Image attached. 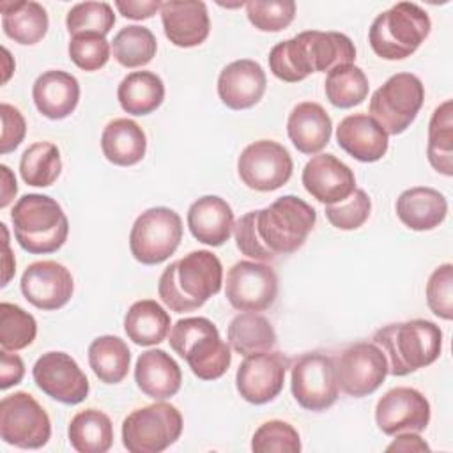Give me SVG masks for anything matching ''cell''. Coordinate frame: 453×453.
<instances>
[{
    "label": "cell",
    "instance_id": "cell-10",
    "mask_svg": "<svg viewBox=\"0 0 453 453\" xmlns=\"http://www.w3.org/2000/svg\"><path fill=\"white\" fill-rule=\"evenodd\" d=\"M180 241V216L168 207H152L134 219L129 234V250L138 262L156 265L170 258Z\"/></svg>",
    "mask_w": 453,
    "mask_h": 453
},
{
    "label": "cell",
    "instance_id": "cell-32",
    "mask_svg": "<svg viewBox=\"0 0 453 453\" xmlns=\"http://www.w3.org/2000/svg\"><path fill=\"white\" fill-rule=\"evenodd\" d=\"M117 99L126 113L149 115L161 106L165 83L156 73L134 71L119 83Z\"/></svg>",
    "mask_w": 453,
    "mask_h": 453
},
{
    "label": "cell",
    "instance_id": "cell-7",
    "mask_svg": "<svg viewBox=\"0 0 453 453\" xmlns=\"http://www.w3.org/2000/svg\"><path fill=\"white\" fill-rule=\"evenodd\" d=\"M430 28L432 23L425 9L412 2H398L373 19L368 42L380 58L403 60L421 46Z\"/></svg>",
    "mask_w": 453,
    "mask_h": 453
},
{
    "label": "cell",
    "instance_id": "cell-46",
    "mask_svg": "<svg viewBox=\"0 0 453 453\" xmlns=\"http://www.w3.org/2000/svg\"><path fill=\"white\" fill-rule=\"evenodd\" d=\"M425 294L426 304L434 315L444 320L453 319V265L449 262L434 269Z\"/></svg>",
    "mask_w": 453,
    "mask_h": 453
},
{
    "label": "cell",
    "instance_id": "cell-5",
    "mask_svg": "<svg viewBox=\"0 0 453 453\" xmlns=\"http://www.w3.org/2000/svg\"><path fill=\"white\" fill-rule=\"evenodd\" d=\"M11 219L18 244L32 255L53 253L67 241V216L60 203L48 195H23L14 203Z\"/></svg>",
    "mask_w": 453,
    "mask_h": 453
},
{
    "label": "cell",
    "instance_id": "cell-24",
    "mask_svg": "<svg viewBox=\"0 0 453 453\" xmlns=\"http://www.w3.org/2000/svg\"><path fill=\"white\" fill-rule=\"evenodd\" d=\"M32 97L41 115L51 120L69 117L80 101V83L65 71L51 69L37 76L32 87Z\"/></svg>",
    "mask_w": 453,
    "mask_h": 453
},
{
    "label": "cell",
    "instance_id": "cell-18",
    "mask_svg": "<svg viewBox=\"0 0 453 453\" xmlns=\"http://www.w3.org/2000/svg\"><path fill=\"white\" fill-rule=\"evenodd\" d=\"M430 421V403L414 388H393L375 405V423L386 435L423 432Z\"/></svg>",
    "mask_w": 453,
    "mask_h": 453
},
{
    "label": "cell",
    "instance_id": "cell-6",
    "mask_svg": "<svg viewBox=\"0 0 453 453\" xmlns=\"http://www.w3.org/2000/svg\"><path fill=\"white\" fill-rule=\"evenodd\" d=\"M168 343L202 380L219 379L232 363L230 347L221 340L218 327L205 317L177 320L170 327Z\"/></svg>",
    "mask_w": 453,
    "mask_h": 453
},
{
    "label": "cell",
    "instance_id": "cell-48",
    "mask_svg": "<svg viewBox=\"0 0 453 453\" xmlns=\"http://www.w3.org/2000/svg\"><path fill=\"white\" fill-rule=\"evenodd\" d=\"M25 375L23 359L18 354H11V350L2 349L0 352V388L9 389L21 382Z\"/></svg>",
    "mask_w": 453,
    "mask_h": 453
},
{
    "label": "cell",
    "instance_id": "cell-41",
    "mask_svg": "<svg viewBox=\"0 0 453 453\" xmlns=\"http://www.w3.org/2000/svg\"><path fill=\"white\" fill-rule=\"evenodd\" d=\"M113 25L115 14L108 2H80L65 16V27L71 37L78 34L106 35Z\"/></svg>",
    "mask_w": 453,
    "mask_h": 453
},
{
    "label": "cell",
    "instance_id": "cell-42",
    "mask_svg": "<svg viewBox=\"0 0 453 453\" xmlns=\"http://www.w3.org/2000/svg\"><path fill=\"white\" fill-rule=\"evenodd\" d=\"M251 449L255 453H297L301 451V439L290 423L269 419L255 430L251 437Z\"/></svg>",
    "mask_w": 453,
    "mask_h": 453
},
{
    "label": "cell",
    "instance_id": "cell-39",
    "mask_svg": "<svg viewBox=\"0 0 453 453\" xmlns=\"http://www.w3.org/2000/svg\"><path fill=\"white\" fill-rule=\"evenodd\" d=\"M60 170V150L51 142H35L21 154L19 173L28 186L48 188L58 179Z\"/></svg>",
    "mask_w": 453,
    "mask_h": 453
},
{
    "label": "cell",
    "instance_id": "cell-40",
    "mask_svg": "<svg viewBox=\"0 0 453 453\" xmlns=\"http://www.w3.org/2000/svg\"><path fill=\"white\" fill-rule=\"evenodd\" d=\"M37 334L34 315L12 303L0 304V345L5 350L16 352L28 347Z\"/></svg>",
    "mask_w": 453,
    "mask_h": 453
},
{
    "label": "cell",
    "instance_id": "cell-4",
    "mask_svg": "<svg viewBox=\"0 0 453 453\" xmlns=\"http://www.w3.org/2000/svg\"><path fill=\"white\" fill-rule=\"evenodd\" d=\"M373 343L388 359V373L403 377L432 365L441 356L442 331L432 320L412 319L377 329Z\"/></svg>",
    "mask_w": 453,
    "mask_h": 453
},
{
    "label": "cell",
    "instance_id": "cell-1",
    "mask_svg": "<svg viewBox=\"0 0 453 453\" xmlns=\"http://www.w3.org/2000/svg\"><path fill=\"white\" fill-rule=\"evenodd\" d=\"M317 219L315 209L296 195H283L271 205L250 211L234 223L239 251L257 262L297 251Z\"/></svg>",
    "mask_w": 453,
    "mask_h": 453
},
{
    "label": "cell",
    "instance_id": "cell-38",
    "mask_svg": "<svg viewBox=\"0 0 453 453\" xmlns=\"http://www.w3.org/2000/svg\"><path fill=\"white\" fill-rule=\"evenodd\" d=\"M157 50L156 35L150 28L142 25H127L120 28L111 41L113 58L122 67H143L147 65Z\"/></svg>",
    "mask_w": 453,
    "mask_h": 453
},
{
    "label": "cell",
    "instance_id": "cell-26",
    "mask_svg": "<svg viewBox=\"0 0 453 453\" xmlns=\"http://www.w3.org/2000/svg\"><path fill=\"white\" fill-rule=\"evenodd\" d=\"M188 226L196 241L207 246H221L232 235L234 211L221 196L205 195L189 205Z\"/></svg>",
    "mask_w": 453,
    "mask_h": 453
},
{
    "label": "cell",
    "instance_id": "cell-37",
    "mask_svg": "<svg viewBox=\"0 0 453 453\" xmlns=\"http://www.w3.org/2000/svg\"><path fill=\"white\" fill-rule=\"evenodd\" d=\"M327 101L336 108H352L361 104L370 90L365 71L354 64H343L331 69L324 83Z\"/></svg>",
    "mask_w": 453,
    "mask_h": 453
},
{
    "label": "cell",
    "instance_id": "cell-19",
    "mask_svg": "<svg viewBox=\"0 0 453 453\" xmlns=\"http://www.w3.org/2000/svg\"><path fill=\"white\" fill-rule=\"evenodd\" d=\"M19 287L30 304L50 311L69 303L74 281L65 265L55 260H39L27 265Z\"/></svg>",
    "mask_w": 453,
    "mask_h": 453
},
{
    "label": "cell",
    "instance_id": "cell-2",
    "mask_svg": "<svg viewBox=\"0 0 453 453\" xmlns=\"http://www.w3.org/2000/svg\"><path fill=\"white\" fill-rule=\"evenodd\" d=\"M354 58L356 46L345 34L306 30L273 46L269 69L278 80L296 83L311 73H329L338 65L352 64Z\"/></svg>",
    "mask_w": 453,
    "mask_h": 453
},
{
    "label": "cell",
    "instance_id": "cell-13",
    "mask_svg": "<svg viewBox=\"0 0 453 453\" xmlns=\"http://www.w3.org/2000/svg\"><path fill=\"white\" fill-rule=\"evenodd\" d=\"M294 163L288 150L273 140H258L244 147L237 159L241 180L255 191H274L285 186L292 175Z\"/></svg>",
    "mask_w": 453,
    "mask_h": 453
},
{
    "label": "cell",
    "instance_id": "cell-27",
    "mask_svg": "<svg viewBox=\"0 0 453 453\" xmlns=\"http://www.w3.org/2000/svg\"><path fill=\"white\" fill-rule=\"evenodd\" d=\"M333 122L327 111L313 101L299 103L287 120V133L294 147L303 154H319L331 140Z\"/></svg>",
    "mask_w": 453,
    "mask_h": 453
},
{
    "label": "cell",
    "instance_id": "cell-16",
    "mask_svg": "<svg viewBox=\"0 0 453 453\" xmlns=\"http://www.w3.org/2000/svg\"><path fill=\"white\" fill-rule=\"evenodd\" d=\"M288 365V357L276 350H260L244 356L235 373L239 395L255 405L274 400L283 389Z\"/></svg>",
    "mask_w": 453,
    "mask_h": 453
},
{
    "label": "cell",
    "instance_id": "cell-51",
    "mask_svg": "<svg viewBox=\"0 0 453 453\" xmlns=\"http://www.w3.org/2000/svg\"><path fill=\"white\" fill-rule=\"evenodd\" d=\"M0 172H2V200H0V207L4 209L14 198V195L18 191V186H16V179L11 173L7 165H0Z\"/></svg>",
    "mask_w": 453,
    "mask_h": 453
},
{
    "label": "cell",
    "instance_id": "cell-47",
    "mask_svg": "<svg viewBox=\"0 0 453 453\" xmlns=\"http://www.w3.org/2000/svg\"><path fill=\"white\" fill-rule=\"evenodd\" d=\"M0 117H2V138H0V152L7 154L12 152L25 138L27 122L21 111L7 103L0 104Z\"/></svg>",
    "mask_w": 453,
    "mask_h": 453
},
{
    "label": "cell",
    "instance_id": "cell-3",
    "mask_svg": "<svg viewBox=\"0 0 453 453\" xmlns=\"http://www.w3.org/2000/svg\"><path fill=\"white\" fill-rule=\"evenodd\" d=\"M223 265L209 250H195L172 262L159 276L157 294L177 313L193 311L221 290Z\"/></svg>",
    "mask_w": 453,
    "mask_h": 453
},
{
    "label": "cell",
    "instance_id": "cell-25",
    "mask_svg": "<svg viewBox=\"0 0 453 453\" xmlns=\"http://www.w3.org/2000/svg\"><path fill=\"white\" fill-rule=\"evenodd\" d=\"M134 380L143 395L154 400H166L180 389L182 372L177 361L163 349H150L138 356Z\"/></svg>",
    "mask_w": 453,
    "mask_h": 453
},
{
    "label": "cell",
    "instance_id": "cell-33",
    "mask_svg": "<svg viewBox=\"0 0 453 453\" xmlns=\"http://www.w3.org/2000/svg\"><path fill=\"white\" fill-rule=\"evenodd\" d=\"M67 437L78 453H106L113 444V425L103 411L85 409L71 419Z\"/></svg>",
    "mask_w": 453,
    "mask_h": 453
},
{
    "label": "cell",
    "instance_id": "cell-11",
    "mask_svg": "<svg viewBox=\"0 0 453 453\" xmlns=\"http://www.w3.org/2000/svg\"><path fill=\"white\" fill-rule=\"evenodd\" d=\"M0 437L21 449H39L51 437L50 416L30 393L7 395L0 402Z\"/></svg>",
    "mask_w": 453,
    "mask_h": 453
},
{
    "label": "cell",
    "instance_id": "cell-28",
    "mask_svg": "<svg viewBox=\"0 0 453 453\" xmlns=\"http://www.w3.org/2000/svg\"><path fill=\"white\" fill-rule=\"evenodd\" d=\"M448 214V202L442 193L428 186L409 188L396 198V216L416 232L439 226Z\"/></svg>",
    "mask_w": 453,
    "mask_h": 453
},
{
    "label": "cell",
    "instance_id": "cell-44",
    "mask_svg": "<svg viewBox=\"0 0 453 453\" xmlns=\"http://www.w3.org/2000/svg\"><path fill=\"white\" fill-rule=\"evenodd\" d=\"M370 211L372 200L368 193L356 188L347 200L326 205V218L338 230H356L368 219Z\"/></svg>",
    "mask_w": 453,
    "mask_h": 453
},
{
    "label": "cell",
    "instance_id": "cell-21",
    "mask_svg": "<svg viewBox=\"0 0 453 453\" xmlns=\"http://www.w3.org/2000/svg\"><path fill=\"white\" fill-rule=\"evenodd\" d=\"M267 78L262 65L251 58L234 60L218 76V96L230 110L255 106L265 92Z\"/></svg>",
    "mask_w": 453,
    "mask_h": 453
},
{
    "label": "cell",
    "instance_id": "cell-14",
    "mask_svg": "<svg viewBox=\"0 0 453 453\" xmlns=\"http://www.w3.org/2000/svg\"><path fill=\"white\" fill-rule=\"evenodd\" d=\"M225 296L239 311H264L278 297V276L271 265L239 260L226 273Z\"/></svg>",
    "mask_w": 453,
    "mask_h": 453
},
{
    "label": "cell",
    "instance_id": "cell-50",
    "mask_svg": "<svg viewBox=\"0 0 453 453\" xmlns=\"http://www.w3.org/2000/svg\"><path fill=\"white\" fill-rule=\"evenodd\" d=\"M386 449L388 451H430V446L418 435V432H400Z\"/></svg>",
    "mask_w": 453,
    "mask_h": 453
},
{
    "label": "cell",
    "instance_id": "cell-31",
    "mask_svg": "<svg viewBox=\"0 0 453 453\" xmlns=\"http://www.w3.org/2000/svg\"><path fill=\"white\" fill-rule=\"evenodd\" d=\"M124 331L136 345H157L170 333V315L154 299L136 301L124 317Z\"/></svg>",
    "mask_w": 453,
    "mask_h": 453
},
{
    "label": "cell",
    "instance_id": "cell-8",
    "mask_svg": "<svg viewBox=\"0 0 453 453\" xmlns=\"http://www.w3.org/2000/svg\"><path fill=\"white\" fill-rule=\"evenodd\" d=\"M182 434V416L172 403L157 400L127 414L122 421V444L131 453H159Z\"/></svg>",
    "mask_w": 453,
    "mask_h": 453
},
{
    "label": "cell",
    "instance_id": "cell-30",
    "mask_svg": "<svg viewBox=\"0 0 453 453\" xmlns=\"http://www.w3.org/2000/svg\"><path fill=\"white\" fill-rule=\"evenodd\" d=\"M0 11L4 34L18 44H35L48 32V12L37 2H2Z\"/></svg>",
    "mask_w": 453,
    "mask_h": 453
},
{
    "label": "cell",
    "instance_id": "cell-22",
    "mask_svg": "<svg viewBox=\"0 0 453 453\" xmlns=\"http://www.w3.org/2000/svg\"><path fill=\"white\" fill-rule=\"evenodd\" d=\"M159 12L165 35L179 48L198 46L211 32L207 5L200 0L163 2Z\"/></svg>",
    "mask_w": 453,
    "mask_h": 453
},
{
    "label": "cell",
    "instance_id": "cell-29",
    "mask_svg": "<svg viewBox=\"0 0 453 453\" xmlns=\"http://www.w3.org/2000/svg\"><path fill=\"white\" fill-rule=\"evenodd\" d=\"M101 149L110 163L117 166H131L143 159L147 136L134 120L113 119L103 129Z\"/></svg>",
    "mask_w": 453,
    "mask_h": 453
},
{
    "label": "cell",
    "instance_id": "cell-17",
    "mask_svg": "<svg viewBox=\"0 0 453 453\" xmlns=\"http://www.w3.org/2000/svg\"><path fill=\"white\" fill-rule=\"evenodd\" d=\"M32 377L44 395L65 405L83 402L90 391L88 379L80 365L69 354L58 350L42 354L32 368Z\"/></svg>",
    "mask_w": 453,
    "mask_h": 453
},
{
    "label": "cell",
    "instance_id": "cell-12",
    "mask_svg": "<svg viewBox=\"0 0 453 453\" xmlns=\"http://www.w3.org/2000/svg\"><path fill=\"white\" fill-rule=\"evenodd\" d=\"M294 400L306 411L320 412L338 398L334 359L324 352H306L296 357L290 368Z\"/></svg>",
    "mask_w": 453,
    "mask_h": 453
},
{
    "label": "cell",
    "instance_id": "cell-35",
    "mask_svg": "<svg viewBox=\"0 0 453 453\" xmlns=\"http://www.w3.org/2000/svg\"><path fill=\"white\" fill-rule=\"evenodd\" d=\"M228 345L241 356L271 350L276 345L273 324L255 311H244L232 319L226 329Z\"/></svg>",
    "mask_w": 453,
    "mask_h": 453
},
{
    "label": "cell",
    "instance_id": "cell-34",
    "mask_svg": "<svg viewBox=\"0 0 453 453\" xmlns=\"http://www.w3.org/2000/svg\"><path fill=\"white\" fill-rule=\"evenodd\" d=\"M88 365L101 382H122L131 365V352L127 343L113 334L97 336L88 345Z\"/></svg>",
    "mask_w": 453,
    "mask_h": 453
},
{
    "label": "cell",
    "instance_id": "cell-49",
    "mask_svg": "<svg viewBox=\"0 0 453 453\" xmlns=\"http://www.w3.org/2000/svg\"><path fill=\"white\" fill-rule=\"evenodd\" d=\"M159 0H117L115 7L124 18L129 19H147L152 18L157 11H161Z\"/></svg>",
    "mask_w": 453,
    "mask_h": 453
},
{
    "label": "cell",
    "instance_id": "cell-23",
    "mask_svg": "<svg viewBox=\"0 0 453 453\" xmlns=\"http://www.w3.org/2000/svg\"><path fill=\"white\" fill-rule=\"evenodd\" d=\"M336 140L349 156L361 163L382 159L389 145L388 133L366 113H354L342 119L336 127Z\"/></svg>",
    "mask_w": 453,
    "mask_h": 453
},
{
    "label": "cell",
    "instance_id": "cell-36",
    "mask_svg": "<svg viewBox=\"0 0 453 453\" xmlns=\"http://www.w3.org/2000/svg\"><path fill=\"white\" fill-rule=\"evenodd\" d=\"M428 163L435 172L453 175V103L451 99L439 104L428 122Z\"/></svg>",
    "mask_w": 453,
    "mask_h": 453
},
{
    "label": "cell",
    "instance_id": "cell-15",
    "mask_svg": "<svg viewBox=\"0 0 453 453\" xmlns=\"http://www.w3.org/2000/svg\"><path fill=\"white\" fill-rule=\"evenodd\" d=\"M388 375V359L373 342H357L347 347L336 363L338 388L354 398L379 389Z\"/></svg>",
    "mask_w": 453,
    "mask_h": 453
},
{
    "label": "cell",
    "instance_id": "cell-9",
    "mask_svg": "<svg viewBox=\"0 0 453 453\" xmlns=\"http://www.w3.org/2000/svg\"><path fill=\"white\" fill-rule=\"evenodd\" d=\"M425 101V87L412 73L389 76L370 99V117L388 134L403 133L419 113Z\"/></svg>",
    "mask_w": 453,
    "mask_h": 453
},
{
    "label": "cell",
    "instance_id": "cell-20",
    "mask_svg": "<svg viewBox=\"0 0 453 453\" xmlns=\"http://www.w3.org/2000/svg\"><path fill=\"white\" fill-rule=\"evenodd\" d=\"M304 189L320 203L331 205L347 200L356 189L354 172L334 154H317L303 168Z\"/></svg>",
    "mask_w": 453,
    "mask_h": 453
},
{
    "label": "cell",
    "instance_id": "cell-43",
    "mask_svg": "<svg viewBox=\"0 0 453 453\" xmlns=\"http://www.w3.org/2000/svg\"><path fill=\"white\" fill-rule=\"evenodd\" d=\"M250 23L262 32H280L287 28L296 16L294 0H251L246 2Z\"/></svg>",
    "mask_w": 453,
    "mask_h": 453
},
{
    "label": "cell",
    "instance_id": "cell-45",
    "mask_svg": "<svg viewBox=\"0 0 453 453\" xmlns=\"http://www.w3.org/2000/svg\"><path fill=\"white\" fill-rule=\"evenodd\" d=\"M69 57L83 71H97L110 58V42L101 34H78L69 41Z\"/></svg>",
    "mask_w": 453,
    "mask_h": 453
}]
</instances>
